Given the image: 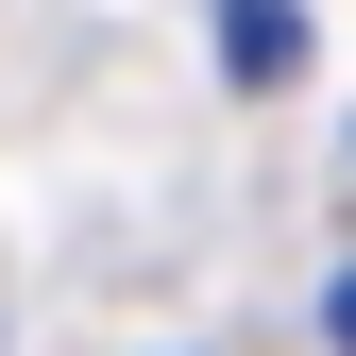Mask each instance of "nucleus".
I'll return each mask as SVG.
<instances>
[{
  "label": "nucleus",
  "mask_w": 356,
  "mask_h": 356,
  "mask_svg": "<svg viewBox=\"0 0 356 356\" xmlns=\"http://www.w3.org/2000/svg\"><path fill=\"white\" fill-rule=\"evenodd\" d=\"M323 339H339V356H356V272H339V289H323Z\"/></svg>",
  "instance_id": "f03ea898"
},
{
  "label": "nucleus",
  "mask_w": 356,
  "mask_h": 356,
  "mask_svg": "<svg viewBox=\"0 0 356 356\" xmlns=\"http://www.w3.org/2000/svg\"><path fill=\"white\" fill-rule=\"evenodd\" d=\"M220 68H238V85H289L305 68V0H220Z\"/></svg>",
  "instance_id": "f257e3e1"
}]
</instances>
